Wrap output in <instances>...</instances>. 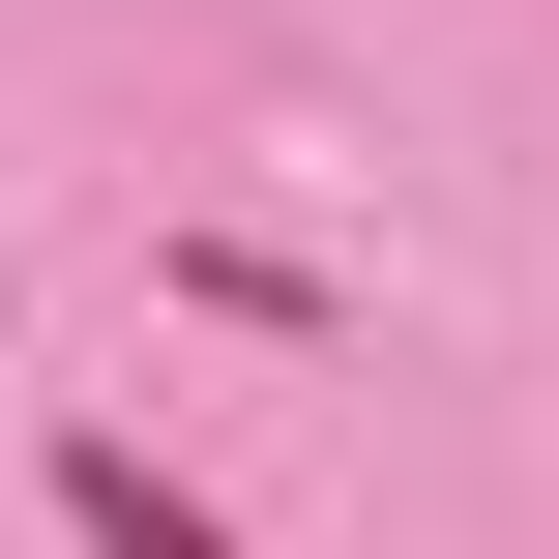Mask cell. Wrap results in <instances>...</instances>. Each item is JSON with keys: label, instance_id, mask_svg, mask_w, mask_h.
Masks as SVG:
<instances>
[{"label": "cell", "instance_id": "cell-1", "mask_svg": "<svg viewBox=\"0 0 559 559\" xmlns=\"http://www.w3.org/2000/svg\"><path fill=\"white\" fill-rule=\"evenodd\" d=\"M59 531H88V559H236L177 472H147V442H59Z\"/></svg>", "mask_w": 559, "mask_h": 559}]
</instances>
